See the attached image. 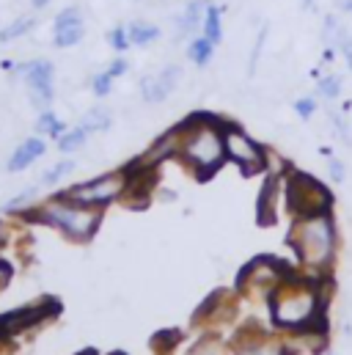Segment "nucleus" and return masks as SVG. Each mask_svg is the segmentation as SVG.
I'll use <instances>...</instances> for the list:
<instances>
[{"mask_svg":"<svg viewBox=\"0 0 352 355\" xmlns=\"http://www.w3.org/2000/svg\"><path fill=\"white\" fill-rule=\"evenodd\" d=\"M201 33H204L212 44H223V6H218V3H212V0H209L206 14H204Z\"/></svg>","mask_w":352,"mask_h":355,"instance_id":"f3484780","label":"nucleus"},{"mask_svg":"<svg viewBox=\"0 0 352 355\" xmlns=\"http://www.w3.org/2000/svg\"><path fill=\"white\" fill-rule=\"evenodd\" d=\"M36 130L42 132V135H50V138H61L64 132H67V127H64V121L53 113V110H42L39 113V121H36Z\"/></svg>","mask_w":352,"mask_h":355,"instance_id":"4be33fe9","label":"nucleus"},{"mask_svg":"<svg viewBox=\"0 0 352 355\" xmlns=\"http://www.w3.org/2000/svg\"><path fill=\"white\" fill-rule=\"evenodd\" d=\"M289 245L303 270L314 272V278H322V272L333 262L336 245H339L333 215L317 212V215L294 218L289 229Z\"/></svg>","mask_w":352,"mask_h":355,"instance_id":"7ed1b4c3","label":"nucleus"},{"mask_svg":"<svg viewBox=\"0 0 352 355\" xmlns=\"http://www.w3.org/2000/svg\"><path fill=\"white\" fill-rule=\"evenodd\" d=\"M322 39L336 53H344L352 44V31L342 22L339 14H325V19H322Z\"/></svg>","mask_w":352,"mask_h":355,"instance_id":"4468645a","label":"nucleus"},{"mask_svg":"<svg viewBox=\"0 0 352 355\" xmlns=\"http://www.w3.org/2000/svg\"><path fill=\"white\" fill-rule=\"evenodd\" d=\"M314 110H317V102H314L311 96H303V99H297V102H294V113H297L300 119H311V116H314Z\"/></svg>","mask_w":352,"mask_h":355,"instance_id":"7c9ffc66","label":"nucleus"},{"mask_svg":"<svg viewBox=\"0 0 352 355\" xmlns=\"http://www.w3.org/2000/svg\"><path fill=\"white\" fill-rule=\"evenodd\" d=\"M223 146H226V160H231L243 174H259L267 168V149L259 141H254L243 127L223 124Z\"/></svg>","mask_w":352,"mask_h":355,"instance_id":"423d86ee","label":"nucleus"},{"mask_svg":"<svg viewBox=\"0 0 352 355\" xmlns=\"http://www.w3.org/2000/svg\"><path fill=\"white\" fill-rule=\"evenodd\" d=\"M342 89H344V80L339 75H319V80H317V94L325 99H339Z\"/></svg>","mask_w":352,"mask_h":355,"instance_id":"393cba45","label":"nucleus"},{"mask_svg":"<svg viewBox=\"0 0 352 355\" xmlns=\"http://www.w3.org/2000/svg\"><path fill=\"white\" fill-rule=\"evenodd\" d=\"M113 124V116L107 107H91L86 110V116L80 119V127L88 130V132H107Z\"/></svg>","mask_w":352,"mask_h":355,"instance_id":"412c9836","label":"nucleus"},{"mask_svg":"<svg viewBox=\"0 0 352 355\" xmlns=\"http://www.w3.org/2000/svg\"><path fill=\"white\" fill-rule=\"evenodd\" d=\"M130 187V171L121 168V171H110V174H102V177H94L88 182H80L75 187L67 190V196H72L75 201L80 204H88V207H99L105 209L107 204L124 198Z\"/></svg>","mask_w":352,"mask_h":355,"instance_id":"0eeeda50","label":"nucleus"},{"mask_svg":"<svg viewBox=\"0 0 352 355\" xmlns=\"http://www.w3.org/2000/svg\"><path fill=\"white\" fill-rule=\"evenodd\" d=\"M176 157L198 179H209L226 163L223 121L209 113H193L179 124Z\"/></svg>","mask_w":352,"mask_h":355,"instance_id":"f257e3e1","label":"nucleus"},{"mask_svg":"<svg viewBox=\"0 0 352 355\" xmlns=\"http://www.w3.org/2000/svg\"><path fill=\"white\" fill-rule=\"evenodd\" d=\"M50 3H53V0H30V6H33L36 11H42V8H47Z\"/></svg>","mask_w":352,"mask_h":355,"instance_id":"c9c22d12","label":"nucleus"},{"mask_svg":"<svg viewBox=\"0 0 352 355\" xmlns=\"http://www.w3.org/2000/svg\"><path fill=\"white\" fill-rule=\"evenodd\" d=\"M286 204H289V212L294 218H303V215L331 212L333 196L319 179H314L311 174L289 171V177H286Z\"/></svg>","mask_w":352,"mask_h":355,"instance_id":"39448f33","label":"nucleus"},{"mask_svg":"<svg viewBox=\"0 0 352 355\" xmlns=\"http://www.w3.org/2000/svg\"><path fill=\"white\" fill-rule=\"evenodd\" d=\"M86 36V22H75V25H64V28H53V44L58 50H69L78 47Z\"/></svg>","mask_w":352,"mask_h":355,"instance_id":"aec40b11","label":"nucleus"},{"mask_svg":"<svg viewBox=\"0 0 352 355\" xmlns=\"http://www.w3.org/2000/svg\"><path fill=\"white\" fill-rule=\"evenodd\" d=\"M36 196H39V187H25L19 196L3 204V212H30L36 204Z\"/></svg>","mask_w":352,"mask_h":355,"instance_id":"5701e85b","label":"nucleus"},{"mask_svg":"<svg viewBox=\"0 0 352 355\" xmlns=\"http://www.w3.org/2000/svg\"><path fill=\"white\" fill-rule=\"evenodd\" d=\"M47 152V144H44V138H25L14 152H11V157H8V163H6V168L8 171H25L33 160H39L42 155Z\"/></svg>","mask_w":352,"mask_h":355,"instance_id":"ddd939ff","label":"nucleus"},{"mask_svg":"<svg viewBox=\"0 0 352 355\" xmlns=\"http://www.w3.org/2000/svg\"><path fill=\"white\" fill-rule=\"evenodd\" d=\"M107 44H110V50H116L118 55H124V53L132 47L127 25H113V28H110V33H107Z\"/></svg>","mask_w":352,"mask_h":355,"instance_id":"a878e982","label":"nucleus"},{"mask_svg":"<svg viewBox=\"0 0 352 355\" xmlns=\"http://www.w3.org/2000/svg\"><path fill=\"white\" fill-rule=\"evenodd\" d=\"M47 314H50V309H44V306H28V309H19V311H14V314H8V317L0 320V331H3V334L25 331V328L36 325L39 320H44Z\"/></svg>","mask_w":352,"mask_h":355,"instance_id":"2eb2a0df","label":"nucleus"},{"mask_svg":"<svg viewBox=\"0 0 352 355\" xmlns=\"http://www.w3.org/2000/svg\"><path fill=\"white\" fill-rule=\"evenodd\" d=\"M107 72H110V75H113V78H116V80H118V78H124V75H127V72H130V61H127V58H121V55H118V58H113V61H110V64H107Z\"/></svg>","mask_w":352,"mask_h":355,"instance_id":"2f4dec72","label":"nucleus"},{"mask_svg":"<svg viewBox=\"0 0 352 355\" xmlns=\"http://www.w3.org/2000/svg\"><path fill=\"white\" fill-rule=\"evenodd\" d=\"M30 218L42 220L47 226H55L58 232H64L75 243H88L102 223V209L80 204L72 196L61 193V196L44 201L39 209H30Z\"/></svg>","mask_w":352,"mask_h":355,"instance_id":"20e7f679","label":"nucleus"},{"mask_svg":"<svg viewBox=\"0 0 352 355\" xmlns=\"http://www.w3.org/2000/svg\"><path fill=\"white\" fill-rule=\"evenodd\" d=\"M75 168H78V163H75V160H61V163H55L53 168H47V171H44L42 184H44V187H53L55 182H61L64 177H69Z\"/></svg>","mask_w":352,"mask_h":355,"instance_id":"bb28decb","label":"nucleus"},{"mask_svg":"<svg viewBox=\"0 0 352 355\" xmlns=\"http://www.w3.org/2000/svg\"><path fill=\"white\" fill-rule=\"evenodd\" d=\"M75 22H83V8L80 6H67L61 14H55L53 28H64V25H75Z\"/></svg>","mask_w":352,"mask_h":355,"instance_id":"cd10ccee","label":"nucleus"},{"mask_svg":"<svg viewBox=\"0 0 352 355\" xmlns=\"http://www.w3.org/2000/svg\"><path fill=\"white\" fill-rule=\"evenodd\" d=\"M267 25H262V31L256 33V42H254V47H251V61H248V75L254 78V72H256V67H259V58H262V50H264V42H267Z\"/></svg>","mask_w":352,"mask_h":355,"instance_id":"c85d7f7f","label":"nucleus"},{"mask_svg":"<svg viewBox=\"0 0 352 355\" xmlns=\"http://www.w3.org/2000/svg\"><path fill=\"white\" fill-rule=\"evenodd\" d=\"M206 6H209V0H190V3L182 8V14H176L174 17L176 39H195V36L201 33Z\"/></svg>","mask_w":352,"mask_h":355,"instance_id":"9b49d317","label":"nucleus"},{"mask_svg":"<svg viewBox=\"0 0 352 355\" xmlns=\"http://www.w3.org/2000/svg\"><path fill=\"white\" fill-rule=\"evenodd\" d=\"M314 3H317V0H303V6H306V8H314Z\"/></svg>","mask_w":352,"mask_h":355,"instance_id":"ea45409f","label":"nucleus"},{"mask_svg":"<svg viewBox=\"0 0 352 355\" xmlns=\"http://www.w3.org/2000/svg\"><path fill=\"white\" fill-rule=\"evenodd\" d=\"M336 6H339V8L344 11V14H352V0H339Z\"/></svg>","mask_w":352,"mask_h":355,"instance_id":"e433bc0d","label":"nucleus"},{"mask_svg":"<svg viewBox=\"0 0 352 355\" xmlns=\"http://www.w3.org/2000/svg\"><path fill=\"white\" fill-rule=\"evenodd\" d=\"M33 28H36V17L33 14H19L6 28H0V44H8V42H17V39L28 36Z\"/></svg>","mask_w":352,"mask_h":355,"instance_id":"6ab92c4d","label":"nucleus"},{"mask_svg":"<svg viewBox=\"0 0 352 355\" xmlns=\"http://www.w3.org/2000/svg\"><path fill=\"white\" fill-rule=\"evenodd\" d=\"M292 270L283 265L281 259L272 257H259L254 262L243 267L240 278H237V289L245 292L248 297H270L272 289L289 275Z\"/></svg>","mask_w":352,"mask_h":355,"instance_id":"6e6552de","label":"nucleus"},{"mask_svg":"<svg viewBox=\"0 0 352 355\" xmlns=\"http://www.w3.org/2000/svg\"><path fill=\"white\" fill-rule=\"evenodd\" d=\"M179 83H182V67L168 64V67H163V69L155 72V75H143L141 83H138V89H141L143 102L157 105V102H166L176 91Z\"/></svg>","mask_w":352,"mask_h":355,"instance_id":"9d476101","label":"nucleus"},{"mask_svg":"<svg viewBox=\"0 0 352 355\" xmlns=\"http://www.w3.org/2000/svg\"><path fill=\"white\" fill-rule=\"evenodd\" d=\"M6 243V229H3V223H0V245Z\"/></svg>","mask_w":352,"mask_h":355,"instance_id":"58836bf2","label":"nucleus"},{"mask_svg":"<svg viewBox=\"0 0 352 355\" xmlns=\"http://www.w3.org/2000/svg\"><path fill=\"white\" fill-rule=\"evenodd\" d=\"M25 86H28V96H30V105L39 107V110H47L55 99V64L47 61V58H30L25 64H17L14 72Z\"/></svg>","mask_w":352,"mask_h":355,"instance_id":"1a4fd4ad","label":"nucleus"},{"mask_svg":"<svg viewBox=\"0 0 352 355\" xmlns=\"http://www.w3.org/2000/svg\"><path fill=\"white\" fill-rule=\"evenodd\" d=\"M127 31H130L132 47H152V44L160 42V36H163L160 25H155V22H149V19H132V22L127 25Z\"/></svg>","mask_w":352,"mask_h":355,"instance_id":"dca6fc26","label":"nucleus"},{"mask_svg":"<svg viewBox=\"0 0 352 355\" xmlns=\"http://www.w3.org/2000/svg\"><path fill=\"white\" fill-rule=\"evenodd\" d=\"M331 121L336 124V132H339V135H342V138L352 146V135H350V124H347V119H342L339 113H331Z\"/></svg>","mask_w":352,"mask_h":355,"instance_id":"473e14b6","label":"nucleus"},{"mask_svg":"<svg viewBox=\"0 0 352 355\" xmlns=\"http://www.w3.org/2000/svg\"><path fill=\"white\" fill-rule=\"evenodd\" d=\"M267 300L275 325L289 331H306L319 320L325 306L322 278H303L297 272H289Z\"/></svg>","mask_w":352,"mask_h":355,"instance_id":"f03ea898","label":"nucleus"},{"mask_svg":"<svg viewBox=\"0 0 352 355\" xmlns=\"http://www.w3.org/2000/svg\"><path fill=\"white\" fill-rule=\"evenodd\" d=\"M342 55H344V61H347V69L352 72V44L347 47V50H344V53H342Z\"/></svg>","mask_w":352,"mask_h":355,"instance_id":"4c0bfd02","label":"nucleus"},{"mask_svg":"<svg viewBox=\"0 0 352 355\" xmlns=\"http://www.w3.org/2000/svg\"><path fill=\"white\" fill-rule=\"evenodd\" d=\"M8 278H11V265H8V262H3V259H0V286H3V284H6V281H8Z\"/></svg>","mask_w":352,"mask_h":355,"instance_id":"f704fd0d","label":"nucleus"},{"mask_svg":"<svg viewBox=\"0 0 352 355\" xmlns=\"http://www.w3.org/2000/svg\"><path fill=\"white\" fill-rule=\"evenodd\" d=\"M328 171H331V179H333V182H344V179H347V168H344V163H342V160H336V157H331Z\"/></svg>","mask_w":352,"mask_h":355,"instance_id":"72a5a7b5","label":"nucleus"},{"mask_svg":"<svg viewBox=\"0 0 352 355\" xmlns=\"http://www.w3.org/2000/svg\"><path fill=\"white\" fill-rule=\"evenodd\" d=\"M278 190H281V179L267 177L262 193H259V201H256V218L262 226H272L278 220Z\"/></svg>","mask_w":352,"mask_h":355,"instance_id":"f8f14e48","label":"nucleus"},{"mask_svg":"<svg viewBox=\"0 0 352 355\" xmlns=\"http://www.w3.org/2000/svg\"><path fill=\"white\" fill-rule=\"evenodd\" d=\"M88 130L83 127H75V130H69V132H64L61 138H58V149L64 152V155H72V152H78V149H83L88 141Z\"/></svg>","mask_w":352,"mask_h":355,"instance_id":"b1692460","label":"nucleus"},{"mask_svg":"<svg viewBox=\"0 0 352 355\" xmlns=\"http://www.w3.org/2000/svg\"><path fill=\"white\" fill-rule=\"evenodd\" d=\"M215 47H218V44H212L204 33H198L195 39L187 42V58H190L198 69H204V67L212 64V58H215Z\"/></svg>","mask_w":352,"mask_h":355,"instance_id":"a211bd4d","label":"nucleus"},{"mask_svg":"<svg viewBox=\"0 0 352 355\" xmlns=\"http://www.w3.org/2000/svg\"><path fill=\"white\" fill-rule=\"evenodd\" d=\"M113 80H116V78H113L107 69H105V72H96V75L91 78V91H94L96 96H107V94L113 91Z\"/></svg>","mask_w":352,"mask_h":355,"instance_id":"c756f323","label":"nucleus"},{"mask_svg":"<svg viewBox=\"0 0 352 355\" xmlns=\"http://www.w3.org/2000/svg\"><path fill=\"white\" fill-rule=\"evenodd\" d=\"M86 355H94V350H86Z\"/></svg>","mask_w":352,"mask_h":355,"instance_id":"a19ab883","label":"nucleus"}]
</instances>
